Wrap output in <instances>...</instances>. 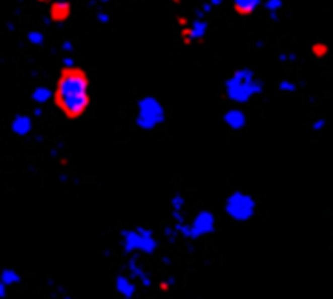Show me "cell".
Segmentation results:
<instances>
[{
  "label": "cell",
  "mask_w": 333,
  "mask_h": 299,
  "mask_svg": "<svg viewBox=\"0 0 333 299\" xmlns=\"http://www.w3.org/2000/svg\"><path fill=\"white\" fill-rule=\"evenodd\" d=\"M52 99L67 119H80L91 104L90 78L82 67H62L55 82Z\"/></svg>",
  "instance_id": "cell-1"
},
{
  "label": "cell",
  "mask_w": 333,
  "mask_h": 299,
  "mask_svg": "<svg viewBox=\"0 0 333 299\" xmlns=\"http://www.w3.org/2000/svg\"><path fill=\"white\" fill-rule=\"evenodd\" d=\"M263 93V82L249 67H239L224 82V94L237 106L247 104Z\"/></svg>",
  "instance_id": "cell-2"
},
{
  "label": "cell",
  "mask_w": 333,
  "mask_h": 299,
  "mask_svg": "<svg viewBox=\"0 0 333 299\" xmlns=\"http://www.w3.org/2000/svg\"><path fill=\"white\" fill-rule=\"evenodd\" d=\"M120 249L125 255H153L158 251V239L145 226L124 228L120 231Z\"/></svg>",
  "instance_id": "cell-3"
},
{
  "label": "cell",
  "mask_w": 333,
  "mask_h": 299,
  "mask_svg": "<svg viewBox=\"0 0 333 299\" xmlns=\"http://www.w3.org/2000/svg\"><path fill=\"white\" fill-rule=\"evenodd\" d=\"M258 202L254 195L242 191V189H236L226 197L224 202V213L229 220L234 221H249L257 215Z\"/></svg>",
  "instance_id": "cell-4"
},
{
  "label": "cell",
  "mask_w": 333,
  "mask_h": 299,
  "mask_svg": "<svg viewBox=\"0 0 333 299\" xmlns=\"http://www.w3.org/2000/svg\"><path fill=\"white\" fill-rule=\"evenodd\" d=\"M166 121V107L155 96H143L137 103L135 126L142 130H155Z\"/></svg>",
  "instance_id": "cell-5"
},
{
  "label": "cell",
  "mask_w": 333,
  "mask_h": 299,
  "mask_svg": "<svg viewBox=\"0 0 333 299\" xmlns=\"http://www.w3.org/2000/svg\"><path fill=\"white\" fill-rule=\"evenodd\" d=\"M215 226H216L215 215L210 210H202L193 216L192 221L184 220V221L176 223L174 229L177 231V234L180 237L189 239V241H197L200 237L212 234L215 231Z\"/></svg>",
  "instance_id": "cell-6"
},
{
  "label": "cell",
  "mask_w": 333,
  "mask_h": 299,
  "mask_svg": "<svg viewBox=\"0 0 333 299\" xmlns=\"http://www.w3.org/2000/svg\"><path fill=\"white\" fill-rule=\"evenodd\" d=\"M208 33V21L207 18H200L197 17L190 23H187L182 28V41L185 44H192V42H200L202 39H205V36Z\"/></svg>",
  "instance_id": "cell-7"
},
{
  "label": "cell",
  "mask_w": 333,
  "mask_h": 299,
  "mask_svg": "<svg viewBox=\"0 0 333 299\" xmlns=\"http://www.w3.org/2000/svg\"><path fill=\"white\" fill-rule=\"evenodd\" d=\"M127 270H128V275L135 280V283H140V286L143 288L153 286V278H151V275L147 272V268H145L139 255H128Z\"/></svg>",
  "instance_id": "cell-8"
},
{
  "label": "cell",
  "mask_w": 333,
  "mask_h": 299,
  "mask_svg": "<svg viewBox=\"0 0 333 299\" xmlns=\"http://www.w3.org/2000/svg\"><path fill=\"white\" fill-rule=\"evenodd\" d=\"M223 122L229 130H233V132H239V130L247 127L249 119H247V114H245L241 107L236 106V107H229L228 111H224Z\"/></svg>",
  "instance_id": "cell-9"
},
{
  "label": "cell",
  "mask_w": 333,
  "mask_h": 299,
  "mask_svg": "<svg viewBox=\"0 0 333 299\" xmlns=\"http://www.w3.org/2000/svg\"><path fill=\"white\" fill-rule=\"evenodd\" d=\"M114 289L119 296L125 299H132L137 294V283L130 275L119 273L114 278Z\"/></svg>",
  "instance_id": "cell-10"
},
{
  "label": "cell",
  "mask_w": 333,
  "mask_h": 299,
  "mask_svg": "<svg viewBox=\"0 0 333 299\" xmlns=\"http://www.w3.org/2000/svg\"><path fill=\"white\" fill-rule=\"evenodd\" d=\"M10 129H12L13 135H17L20 138H25L33 132L34 119L28 114H17L10 122Z\"/></svg>",
  "instance_id": "cell-11"
},
{
  "label": "cell",
  "mask_w": 333,
  "mask_h": 299,
  "mask_svg": "<svg viewBox=\"0 0 333 299\" xmlns=\"http://www.w3.org/2000/svg\"><path fill=\"white\" fill-rule=\"evenodd\" d=\"M231 4L239 17H250L262 7L263 0H231Z\"/></svg>",
  "instance_id": "cell-12"
},
{
  "label": "cell",
  "mask_w": 333,
  "mask_h": 299,
  "mask_svg": "<svg viewBox=\"0 0 333 299\" xmlns=\"http://www.w3.org/2000/svg\"><path fill=\"white\" fill-rule=\"evenodd\" d=\"M72 13L70 4L67 0H62V2H52L50 4V10L49 15L52 18V21H65Z\"/></svg>",
  "instance_id": "cell-13"
},
{
  "label": "cell",
  "mask_w": 333,
  "mask_h": 299,
  "mask_svg": "<svg viewBox=\"0 0 333 299\" xmlns=\"http://www.w3.org/2000/svg\"><path fill=\"white\" fill-rule=\"evenodd\" d=\"M52 98V91H50L47 86H44V85H39V86H36V88L33 90V93H31V99L34 101L36 104H46L47 101Z\"/></svg>",
  "instance_id": "cell-14"
},
{
  "label": "cell",
  "mask_w": 333,
  "mask_h": 299,
  "mask_svg": "<svg viewBox=\"0 0 333 299\" xmlns=\"http://www.w3.org/2000/svg\"><path fill=\"white\" fill-rule=\"evenodd\" d=\"M0 280H2L7 286H13L21 281V275L13 268H2L0 270Z\"/></svg>",
  "instance_id": "cell-15"
},
{
  "label": "cell",
  "mask_w": 333,
  "mask_h": 299,
  "mask_svg": "<svg viewBox=\"0 0 333 299\" xmlns=\"http://www.w3.org/2000/svg\"><path fill=\"white\" fill-rule=\"evenodd\" d=\"M262 5L265 7V10L269 12V15L273 20H278V13L283 10L285 2H283V0H263Z\"/></svg>",
  "instance_id": "cell-16"
},
{
  "label": "cell",
  "mask_w": 333,
  "mask_h": 299,
  "mask_svg": "<svg viewBox=\"0 0 333 299\" xmlns=\"http://www.w3.org/2000/svg\"><path fill=\"white\" fill-rule=\"evenodd\" d=\"M26 41H28V44H30V46L39 47V46L44 44L46 38H44V34H42V31H39V30H33V31L28 33Z\"/></svg>",
  "instance_id": "cell-17"
},
{
  "label": "cell",
  "mask_w": 333,
  "mask_h": 299,
  "mask_svg": "<svg viewBox=\"0 0 333 299\" xmlns=\"http://www.w3.org/2000/svg\"><path fill=\"white\" fill-rule=\"evenodd\" d=\"M184 207H185V199H184V195L176 194L174 197H172V200H171L172 213H182V211H184Z\"/></svg>",
  "instance_id": "cell-18"
},
{
  "label": "cell",
  "mask_w": 333,
  "mask_h": 299,
  "mask_svg": "<svg viewBox=\"0 0 333 299\" xmlns=\"http://www.w3.org/2000/svg\"><path fill=\"white\" fill-rule=\"evenodd\" d=\"M278 90L283 91V93H294L296 90H298V85H296L294 82H291V80H280Z\"/></svg>",
  "instance_id": "cell-19"
},
{
  "label": "cell",
  "mask_w": 333,
  "mask_h": 299,
  "mask_svg": "<svg viewBox=\"0 0 333 299\" xmlns=\"http://www.w3.org/2000/svg\"><path fill=\"white\" fill-rule=\"evenodd\" d=\"M176 284V278L174 276H169L168 280H164V281H161V284H159V289L161 291H169L172 286Z\"/></svg>",
  "instance_id": "cell-20"
},
{
  "label": "cell",
  "mask_w": 333,
  "mask_h": 299,
  "mask_svg": "<svg viewBox=\"0 0 333 299\" xmlns=\"http://www.w3.org/2000/svg\"><path fill=\"white\" fill-rule=\"evenodd\" d=\"M62 52H65V54H70L72 50L75 49V42L74 41H70V39H65V41H62Z\"/></svg>",
  "instance_id": "cell-21"
},
{
  "label": "cell",
  "mask_w": 333,
  "mask_h": 299,
  "mask_svg": "<svg viewBox=\"0 0 333 299\" xmlns=\"http://www.w3.org/2000/svg\"><path fill=\"white\" fill-rule=\"evenodd\" d=\"M325 127V119H317V121H314V124H312V130L314 132H318V130H322Z\"/></svg>",
  "instance_id": "cell-22"
},
{
  "label": "cell",
  "mask_w": 333,
  "mask_h": 299,
  "mask_svg": "<svg viewBox=\"0 0 333 299\" xmlns=\"http://www.w3.org/2000/svg\"><path fill=\"white\" fill-rule=\"evenodd\" d=\"M96 20L99 21V23H107V21H109V15H107L106 12H98L96 13Z\"/></svg>",
  "instance_id": "cell-23"
},
{
  "label": "cell",
  "mask_w": 333,
  "mask_h": 299,
  "mask_svg": "<svg viewBox=\"0 0 333 299\" xmlns=\"http://www.w3.org/2000/svg\"><path fill=\"white\" fill-rule=\"evenodd\" d=\"M74 65H77L75 61L72 59V55H70V54H67V55H65L63 62H62V67H74Z\"/></svg>",
  "instance_id": "cell-24"
},
{
  "label": "cell",
  "mask_w": 333,
  "mask_h": 299,
  "mask_svg": "<svg viewBox=\"0 0 333 299\" xmlns=\"http://www.w3.org/2000/svg\"><path fill=\"white\" fill-rule=\"evenodd\" d=\"M207 4L212 7L213 10H216V9H220V7L223 5V0H207Z\"/></svg>",
  "instance_id": "cell-25"
},
{
  "label": "cell",
  "mask_w": 333,
  "mask_h": 299,
  "mask_svg": "<svg viewBox=\"0 0 333 299\" xmlns=\"http://www.w3.org/2000/svg\"><path fill=\"white\" fill-rule=\"evenodd\" d=\"M7 291H9V286L0 280V297H7Z\"/></svg>",
  "instance_id": "cell-26"
},
{
  "label": "cell",
  "mask_w": 333,
  "mask_h": 299,
  "mask_svg": "<svg viewBox=\"0 0 333 299\" xmlns=\"http://www.w3.org/2000/svg\"><path fill=\"white\" fill-rule=\"evenodd\" d=\"M293 59H296L294 54H283L281 55V61H293Z\"/></svg>",
  "instance_id": "cell-27"
},
{
  "label": "cell",
  "mask_w": 333,
  "mask_h": 299,
  "mask_svg": "<svg viewBox=\"0 0 333 299\" xmlns=\"http://www.w3.org/2000/svg\"><path fill=\"white\" fill-rule=\"evenodd\" d=\"M39 4H52V2H62V0H38Z\"/></svg>",
  "instance_id": "cell-28"
}]
</instances>
